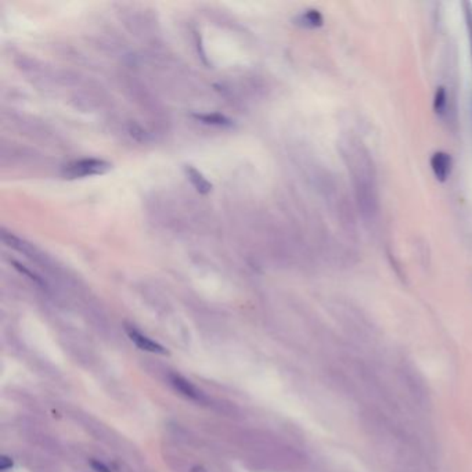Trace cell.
<instances>
[{
	"instance_id": "ba28073f",
	"label": "cell",
	"mask_w": 472,
	"mask_h": 472,
	"mask_svg": "<svg viewBox=\"0 0 472 472\" xmlns=\"http://www.w3.org/2000/svg\"><path fill=\"white\" fill-rule=\"evenodd\" d=\"M435 112L439 117H443L447 112V93L444 88H439L435 95V101H433Z\"/></svg>"
},
{
	"instance_id": "7a4b0ae2",
	"label": "cell",
	"mask_w": 472,
	"mask_h": 472,
	"mask_svg": "<svg viewBox=\"0 0 472 472\" xmlns=\"http://www.w3.org/2000/svg\"><path fill=\"white\" fill-rule=\"evenodd\" d=\"M111 169V164H108L104 159L97 158H85L75 162H71L66 166L64 175L77 179V177H88V176H96L103 175Z\"/></svg>"
},
{
	"instance_id": "277c9868",
	"label": "cell",
	"mask_w": 472,
	"mask_h": 472,
	"mask_svg": "<svg viewBox=\"0 0 472 472\" xmlns=\"http://www.w3.org/2000/svg\"><path fill=\"white\" fill-rule=\"evenodd\" d=\"M451 157L447 154V153H443V151H437L432 155L431 158V166H432V170L436 176L437 180L440 181H444L447 180V177L450 176L451 173Z\"/></svg>"
},
{
	"instance_id": "3957f363",
	"label": "cell",
	"mask_w": 472,
	"mask_h": 472,
	"mask_svg": "<svg viewBox=\"0 0 472 472\" xmlns=\"http://www.w3.org/2000/svg\"><path fill=\"white\" fill-rule=\"evenodd\" d=\"M126 333L129 335V338L133 341V344L141 349V351H146V352H151V353H158V355H166L168 351L159 345L158 342L153 341L151 338H148L147 335L141 334L139 330L133 328V327H126Z\"/></svg>"
},
{
	"instance_id": "8fae6325",
	"label": "cell",
	"mask_w": 472,
	"mask_h": 472,
	"mask_svg": "<svg viewBox=\"0 0 472 472\" xmlns=\"http://www.w3.org/2000/svg\"><path fill=\"white\" fill-rule=\"evenodd\" d=\"M13 466V460L8 455H2V458H0V469L2 471H8Z\"/></svg>"
},
{
	"instance_id": "9c48e42d",
	"label": "cell",
	"mask_w": 472,
	"mask_h": 472,
	"mask_svg": "<svg viewBox=\"0 0 472 472\" xmlns=\"http://www.w3.org/2000/svg\"><path fill=\"white\" fill-rule=\"evenodd\" d=\"M464 8H465V20H466L469 48H471V57H472V6L469 3H464Z\"/></svg>"
},
{
	"instance_id": "5b68a950",
	"label": "cell",
	"mask_w": 472,
	"mask_h": 472,
	"mask_svg": "<svg viewBox=\"0 0 472 472\" xmlns=\"http://www.w3.org/2000/svg\"><path fill=\"white\" fill-rule=\"evenodd\" d=\"M170 382L172 385L186 397L193 399V400H201V392L186 378H183L181 375L177 374H172L170 375Z\"/></svg>"
},
{
	"instance_id": "30bf717a",
	"label": "cell",
	"mask_w": 472,
	"mask_h": 472,
	"mask_svg": "<svg viewBox=\"0 0 472 472\" xmlns=\"http://www.w3.org/2000/svg\"><path fill=\"white\" fill-rule=\"evenodd\" d=\"M198 119H202L206 124H213V125H228V119L224 118L223 115H219V114L201 115V117H198Z\"/></svg>"
},
{
	"instance_id": "7c38bea8",
	"label": "cell",
	"mask_w": 472,
	"mask_h": 472,
	"mask_svg": "<svg viewBox=\"0 0 472 472\" xmlns=\"http://www.w3.org/2000/svg\"><path fill=\"white\" fill-rule=\"evenodd\" d=\"M92 466L99 472H110V469L103 462H99V461H92Z\"/></svg>"
},
{
	"instance_id": "6da1fadb",
	"label": "cell",
	"mask_w": 472,
	"mask_h": 472,
	"mask_svg": "<svg viewBox=\"0 0 472 472\" xmlns=\"http://www.w3.org/2000/svg\"><path fill=\"white\" fill-rule=\"evenodd\" d=\"M344 157L352 172L355 193L359 209L364 219L374 220L378 215V193L375 184V172L368 153L359 143L344 144Z\"/></svg>"
},
{
	"instance_id": "8992f818",
	"label": "cell",
	"mask_w": 472,
	"mask_h": 472,
	"mask_svg": "<svg viewBox=\"0 0 472 472\" xmlns=\"http://www.w3.org/2000/svg\"><path fill=\"white\" fill-rule=\"evenodd\" d=\"M184 172L187 175V179L190 180V183L194 186V188L201 193V194H206L212 190V184L206 180V177H204V175L201 172H198L195 168L193 166H186Z\"/></svg>"
},
{
	"instance_id": "52a82bcc",
	"label": "cell",
	"mask_w": 472,
	"mask_h": 472,
	"mask_svg": "<svg viewBox=\"0 0 472 472\" xmlns=\"http://www.w3.org/2000/svg\"><path fill=\"white\" fill-rule=\"evenodd\" d=\"M299 24L309 28L320 27L323 24V17L317 10H308L299 17Z\"/></svg>"
}]
</instances>
